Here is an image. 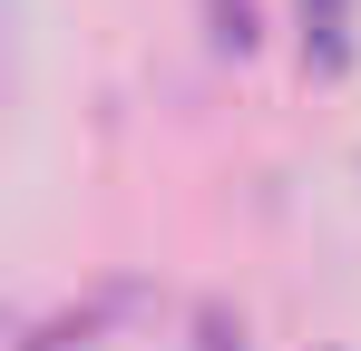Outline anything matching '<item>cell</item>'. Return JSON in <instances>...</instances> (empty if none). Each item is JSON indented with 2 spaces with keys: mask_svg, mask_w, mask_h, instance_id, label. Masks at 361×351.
<instances>
[{
  "mask_svg": "<svg viewBox=\"0 0 361 351\" xmlns=\"http://www.w3.org/2000/svg\"><path fill=\"white\" fill-rule=\"evenodd\" d=\"M302 58H312L322 78L352 58V0H302Z\"/></svg>",
  "mask_w": 361,
  "mask_h": 351,
  "instance_id": "6da1fadb",
  "label": "cell"
}]
</instances>
